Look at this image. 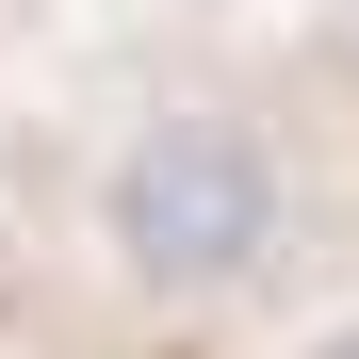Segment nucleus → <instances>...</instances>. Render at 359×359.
Here are the masks:
<instances>
[{"label": "nucleus", "mask_w": 359, "mask_h": 359, "mask_svg": "<svg viewBox=\"0 0 359 359\" xmlns=\"http://www.w3.org/2000/svg\"><path fill=\"white\" fill-rule=\"evenodd\" d=\"M327 245V147L294 82L262 66H147L82 114L66 163V262L131 343H212L262 327L294 262Z\"/></svg>", "instance_id": "1"}, {"label": "nucleus", "mask_w": 359, "mask_h": 359, "mask_svg": "<svg viewBox=\"0 0 359 359\" xmlns=\"http://www.w3.org/2000/svg\"><path fill=\"white\" fill-rule=\"evenodd\" d=\"M278 359H359V311H311V327H294Z\"/></svg>", "instance_id": "2"}]
</instances>
